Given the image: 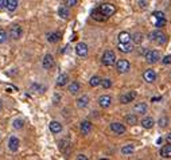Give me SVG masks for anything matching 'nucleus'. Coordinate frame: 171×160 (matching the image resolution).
I'll list each match as a JSON object with an SVG mask.
<instances>
[{"mask_svg": "<svg viewBox=\"0 0 171 160\" xmlns=\"http://www.w3.org/2000/svg\"><path fill=\"white\" fill-rule=\"evenodd\" d=\"M101 62L104 66H112V65H115V62H116V55H115L112 50H106L101 57Z\"/></svg>", "mask_w": 171, "mask_h": 160, "instance_id": "nucleus-1", "label": "nucleus"}, {"mask_svg": "<svg viewBox=\"0 0 171 160\" xmlns=\"http://www.w3.org/2000/svg\"><path fill=\"white\" fill-rule=\"evenodd\" d=\"M148 38H150L151 40H154V42H158L159 44H163L166 42V39H167V35L165 34V32L156 30V31H152L151 34L148 35Z\"/></svg>", "mask_w": 171, "mask_h": 160, "instance_id": "nucleus-2", "label": "nucleus"}, {"mask_svg": "<svg viewBox=\"0 0 171 160\" xmlns=\"http://www.w3.org/2000/svg\"><path fill=\"white\" fill-rule=\"evenodd\" d=\"M144 57H146L148 63H156L159 59H161V54H159V51H156V50H148L147 53L144 54Z\"/></svg>", "mask_w": 171, "mask_h": 160, "instance_id": "nucleus-3", "label": "nucleus"}, {"mask_svg": "<svg viewBox=\"0 0 171 160\" xmlns=\"http://www.w3.org/2000/svg\"><path fill=\"white\" fill-rule=\"evenodd\" d=\"M100 10H101V12L105 15L106 18L112 16V15L116 12V8H115L113 4H111V3H104V4L100 6Z\"/></svg>", "mask_w": 171, "mask_h": 160, "instance_id": "nucleus-4", "label": "nucleus"}, {"mask_svg": "<svg viewBox=\"0 0 171 160\" xmlns=\"http://www.w3.org/2000/svg\"><path fill=\"white\" fill-rule=\"evenodd\" d=\"M129 68H131V65H129V62L127 59H119L116 62V69L119 73H127Z\"/></svg>", "mask_w": 171, "mask_h": 160, "instance_id": "nucleus-5", "label": "nucleus"}, {"mask_svg": "<svg viewBox=\"0 0 171 160\" xmlns=\"http://www.w3.org/2000/svg\"><path fill=\"white\" fill-rule=\"evenodd\" d=\"M136 96H137L136 92H128V93H125V94H121L119 100H120L121 104H129L136 98Z\"/></svg>", "mask_w": 171, "mask_h": 160, "instance_id": "nucleus-6", "label": "nucleus"}, {"mask_svg": "<svg viewBox=\"0 0 171 160\" xmlns=\"http://www.w3.org/2000/svg\"><path fill=\"white\" fill-rule=\"evenodd\" d=\"M10 36L12 39H19L20 36H22V27L19 24H14V26H11V30H10Z\"/></svg>", "mask_w": 171, "mask_h": 160, "instance_id": "nucleus-7", "label": "nucleus"}, {"mask_svg": "<svg viewBox=\"0 0 171 160\" xmlns=\"http://www.w3.org/2000/svg\"><path fill=\"white\" fill-rule=\"evenodd\" d=\"M143 78L146 82L152 84L155 80H156V73H155V70H152V69H147L146 72L143 73Z\"/></svg>", "mask_w": 171, "mask_h": 160, "instance_id": "nucleus-8", "label": "nucleus"}, {"mask_svg": "<svg viewBox=\"0 0 171 160\" xmlns=\"http://www.w3.org/2000/svg\"><path fill=\"white\" fill-rule=\"evenodd\" d=\"M76 53L77 55H80V57H86L88 55V44L86 43H78L76 46Z\"/></svg>", "mask_w": 171, "mask_h": 160, "instance_id": "nucleus-9", "label": "nucleus"}, {"mask_svg": "<svg viewBox=\"0 0 171 160\" xmlns=\"http://www.w3.org/2000/svg\"><path fill=\"white\" fill-rule=\"evenodd\" d=\"M42 65H43V68L46 69V70H50L54 66V58H53V55H50V54L44 55V58H43V61H42Z\"/></svg>", "mask_w": 171, "mask_h": 160, "instance_id": "nucleus-10", "label": "nucleus"}, {"mask_svg": "<svg viewBox=\"0 0 171 160\" xmlns=\"http://www.w3.org/2000/svg\"><path fill=\"white\" fill-rule=\"evenodd\" d=\"M111 131L115 132L116 135H123L125 132V126L120 124V122H112L111 124Z\"/></svg>", "mask_w": 171, "mask_h": 160, "instance_id": "nucleus-11", "label": "nucleus"}, {"mask_svg": "<svg viewBox=\"0 0 171 160\" xmlns=\"http://www.w3.org/2000/svg\"><path fill=\"white\" fill-rule=\"evenodd\" d=\"M8 148L12 152H16L18 150H19V140H18V137H10V141H8Z\"/></svg>", "mask_w": 171, "mask_h": 160, "instance_id": "nucleus-12", "label": "nucleus"}, {"mask_svg": "<svg viewBox=\"0 0 171 160\" xmlns=\"http://www.w3.org/2000/svg\"><path fill=\"white\" fill-rule=\"evenodd\" d=\"M92 18L94 20H98V22H104L106 19V16L101 12V10H100V8H96V10L92 11Z\"/></svg>", "mask_w": 171, "mask_h": 160, "instance_id": "nucleus-13", "label": "nucleus"}, {"mask_svg": "<svg viewBox=\"0 0 171 160\" xmlns=\"http://www.w3.org/2000/svg\"><path fill=\"white\" fill-rule=\"evenodd\" d=\"M117 49L121 51V53H125V54H128V53H131V51L133 50V46L131 44V42H128V43H120L119 42V46H117Z\"/></svg>", "mask_w": 171, "mask_h": 160, "instance_id": "nucleus-14", "label": "nucleus"}, {"mask_svg": "<svg viewBox=\"0 0 171 160\" xmlns=\"http://www.w3.org/2000/svg\"><path fill=\"white\" fill-rule=\"evenodd\" d=\"M112 104V98L109 97V96H101V97L98 98V105L101 108H108Z\"/></svg>", "mask_w": 171, "mask_h": 160, "instance_id": "nucleus-15", "label": "nucleus"}, {"mask_svg": "<svg viewBox=\"0 0 171 160\" xmlns=\"http://www.w3.org/2000/svg\"><path fill=\"white\" fill-rule=\"evenodd\" d=\"M90 131H92V124L89 121H82L81 122V133L82 135H89L90 133Z\"/></svg>", "mask_w": 171, "mask_h": 160, "instance_id": "nucleus-16", "label": "nucleus"}, {"mask_svg": "<svg viewBox=\"0 0 171 160\" xmlns=\"http://www.w3.org/2000/svg\"><path fill=\"white\" fill-rule=\"evenodd\" d=\"M131 38L132 36L128 34L127 31H123L119 34V42L120 43H128V42H131Z\"/></svg>", "mask_w": 171, "mask_h": 160, "instance_id": "nucleus-17", "label": "nucleus"}, {"mask_svg": "<svg viewBox=\"0 0 171 160\" xmlns=\"http://www.w3.org/2000/svg\"><path fill=\"white\" fill-rule=\"evenodd\" d=\"M161 156L165 159H171V144L169 146H165L161 150Z\"/></svg>", "mask_w": 171, "mask_h": 160, "instance_id": "nucleus-18", "label": "nucleus"}, {"mask_svg": "<svg viewBox=\"0 0 171 160\" xmlns=\"http://www.w3.org/2000/svg\"><path fill=\"white\" fill-rule=\"evenodd\" d=\"M49 128H50V131L53 132V133H59V132L62 131V125L59 124L58 121H51L50 125H49Z\"/></svg>", "mask_w": 171, "mask_h": 160, "instance_id": "nucleus-19", "label": "nucleus"}, {"mask_svg": "<svg viewBox=\"0 0 171 160\" xmlns=\"http://www.w3.org/2000/svg\"><path fill=\"white\" fill-rule=\"evenodd\" d=\"M154 120H152L151 117H146V118H143L142 120V126L143 128H146V129H151L152 126H154Z\"/></svg>", "mask_w": 171, "mask_h": 160, "instance_id": "nucleus-20", "label": "nucleus"}, {"mask_svg": "<svg viewBox=\"0 0 171 160\" xmlns=\"http://www.w3.org/2000/svg\"><path fill=\"white\" fill-rule=\"evenodd\" d=\"M133 110L136 112V113H146L147 112V105L144 102H139V104H136L135 108H133Z\"/></svg>", "mask_w": 171, "mask_h": 160, "instance_id": "nucleus-21", "label": "nucleus"}, {"mask_svg": "<svg viewBox=\"0 0 171 160\" xmlns=\"http://www.w3.org/2000/svg\"><path fill=\"white\" fill-rule=\"evenodd\" d=\"M88 104H89L88 96H82V97H80L78 100H77V106L78 108H85V106H88Z\"/></svg>", "mask_w": 171, "mask_h": 160, "instance_id": "nucleus-22", "label": "nucleus"}, {"mask_svg": "<svg viewBox=\"0 0 171 160\" xmlns=\"http://www.w3.org/2000/svg\"><path fill=\"white\" fill-rule=\"evenodd\" d=\"M68 81H69L68 74H61V76L58 77V80H57V85H58V86H65V85L68 84Z\"/></svg>", "mask_w": 171, "mask_h": 160, "instance_id": "nucleus-23", "label": "nucleus"}, {"mask_svg": "<svg viewBox=\"0 0 171 160\" xmlns=\"http://www.w3.org/2000/svg\"><path fill=\"white\" fill-rule=\"evenodd\" d=\"M59 39H61V34H59V32H51V34L47 35V40H49L50 43H55V42H58Z\"/></svg>", "mask_w": 171, "mask_h": 160, "instance_id": "nucleus-24", "label": "nucleus"}, {"mask_svg": "<svg viewBox=\"0 0 171 160\" xmlns=\"http://www.w3.org/2000/svg\"><path fill=\"white\" fill-rule=\"evenodd\" d=\"M59 150L64 152V154L69 152V150H70V143H69L68 140H62L61 143H59Z\"/></svg>", "mask_w": 171, "mask_h": 160, "instance_id": "nucleus-25", "label": "nucleus"}, {"mask_svg": "<svg viewBox=\"0 0 171 160\" xmlns=\"http://www.w3.org/2000/svg\"><path fill=\"white\" fill-rule=\"evenodd\" d=\"M101 81L102 80L98 76H94V77L90 78V81H89V85H90L92 88H96V86H98V85H101Z\"/></svg>", "mask_w": 171, "mask_h": 160, "instance_id": "nucleus-26", "label": "nucleus"}, {"mask_svg": "<svg viewBox=\"0 0 171 160\" xmlns=\"http://www.w3.org/2000/svg\"><path fill=\"white\" fill-rule=\"evenodd\" d=\"M133 151H135V147H133L132 144H128V146H124L121 148V154L123 155H131Z\"/></svg>", "mask_w": 171, "mask_h": 160, "instance_id": "nucleus-27", "label": "nucleus"}, {"mask_svg": "<svg viewBox=\"0 0 171 160\" xmlns=\"http://www.w3.org/2000/svg\"><path fill=\"white\" fill-rule=\"evenodd\" d=\"M125 122L129 125H136L137 124V117L135 114H128V116H125Z\"/></svg>", "mask_w": 171, "mask_h": 160, "instance_id": "nucleus-28", "label": "nucleus"}, {"mask_svg": "<svg viewBox=\"0 0 171 160\" xmlns=\"http://www.w3.org/2000/svg\"><path fill=\"white\" fill-rule=\"evenodd\" d=\"M58 15L62 18V19H68V18H69V10L66 8V7H59Z\"/></svg>", "mask_w": 171, "mask_h": 160, "instance_id": "nucleus-29", "label": "nucleus"}, {"mask_svg": "<svg viewBox=\"0 0 171 160\" xmlns=\"http://www.w3.org/2000/svg\"><path fill=\"white\" fill-rule=\"evenodd\" d=\"M18 8V0H7V10L15 11Z\"/></svg>", "mask_w": 171, "mask_h": 160, "instance_id": "nucleus-30", "label": "nucleus"}, {"mask_svg": "<svg viewBox=\"0 0 171 160\" xmlns=\"http://www.w3.org/2000/svg\"><path fill=\"white\" fill-rule=\"evenodd\" d=\"M69 92L72 94H76L77 92H80V84L78 82H72V85L69 86Z\"/></svg>", "mask_w": 171, "mask_h": 160, "instance_id": "nucleus-31", "label": "nucleus"}, {"mask_svg": "<svg viewBox=\"0 0 171 160\" xmlns=\"http://www.w3.org/2000/svg\"><path fill=\"white\" fill-rule=\"evenodd\" d=\"M132 40H133L135 43H137V44L142 43V40H143V34H142V32H136V34H133V35H132Z\"/></svg>", "mask_w": 171, "mask_h": 160, "instance_id": "nucleus-32", "label": "nucleus"}, {"mask_svg": "<svg viewBox=\"0 0 171 160\" xmlns=\"http://www.w3.org/2000/svg\"><path fill=\"white\" fill-rule=\"evenodd\" d=\"M101 86H102L104 89H109L111 86H112V81L108 80V78H105V80L101 81Z\"/></svg>", "mask_w": 171, "mask_h": 160, "instance_id": "nucleus-33", "label": "nucleus"}, {"mask_svg": "<svg viewBox=\"0 0 171 160\" xmlns=\"http://www.w3.org/2000/svg\"><path fill=\"white\" fill-rule=\"evenodd\" d=\"M159 125H161L162 128H166V126L169 125V118H167V116L161 117V120H159Z\"/></svg>", "mask_w": 171, "mask_h": 160, "instance_id": "nucleus-34", "label": "nucleus"}, {"mask_svg": "<svg viewBox=\"0 0 171 160\" xmlns=\"http://www.w3.org/2000/svg\"><path fill=\"white\" fill-rule=\"evenodd\" d=\"M152 16H154L155 19H165V14L161 12V11H155V12H152Z\"/></svg>", "mask_w": 171, "mask_h": 160, "instance_id": "nucleus-35", "label": "nucleus"}, {"mask_svg": "<svg viewBox=\"0 0 171 160\" xmlns=\"http://www.w3.org/2000/svg\"><path fill=\"white\" fill-rule=\"evenodd\" d=\"M23 120H15L14 121V128L15 129H20V128H23Z\"/></svg>", "mask_w": 171, "mask_h": 160, "instance_id": "nucleus-36", "label": "nucleus"}, {"mask_svg": "<svg viewBox=\"0 0 171 160\" xmlns=\"http://www.w3.org/2000/svg\"><path fill=\"white\" fill-rule=\"evenodd\" d=\"M166 23H167V22H166V19H156V23H155V26L161 28V27H165V26H166Z\"/></svg>", "mask_w": 171, "mask_h": 160, "instance_id": "nucleus-37", "label": "nucleus"}, {"mask_svg": "<svg viewBox=\"0 0 171 160\" xmlns=\"http://www.w3.org/2000/svg\"><path fill=\"white\" fill-rule=\"evenodd\" d=\"M66 7H74L77 6V0H65Z\"/></svg>", "mask_w": 171, "mask_h": 160, "instance_id": "nucleus-38", "label": "nucleus"}, {"mask_svg": "<svg viewBox=\"0 0 171 160\" xmlns=\"http://www.w3.org/2000/svg\"><path fill=\"white\" fill-rule=\"evenodd\" d=\"M6 38H7L6 31H4V30H0V43H3V42H4Z\"/></svg>", "mask_w": 171, "mask_h": 160, "instance_id": "nucleus-39", "label": "nucleus"}, {"mask_svg": "<svg viewBox=\"0 0 171 160\" xmlns=\"http://www.w3.org/2000/svg\"><path fill=\"white\" fill-rule=\"evenodd\" d=\"M163 63H165V65H170L171 63V55H166V57L163 58Z\"/></svg>", "mask_w": 171, "mask_h": 160, "instance_id": "nucleus-40", "label": "nucleus"}, {"mask_svg": "<svg viewBox=\"0 0 171 160\" xmlns=\"http://www.w3.org/2000/svg\"><path fill=\"white\" fill-rule=\"evenodd\" d=\"M7 8V0H0V10H6Z\"/></svg>", "mask_w": 171, "mask_h": 160, "instance_id": "nucleus-41", "label": "nucleus"}, {"mask_svg": "<svg viewBox=\"0 0 171 160\" xmlns=\"http://www.w3.org/2000/svg\"><path fill=\"white\" fill-rule=\"evenodd\" d=\"M59 98H61V96H59V94H55V96H54V104H58Z\"/></svg>", "mask_w": 171, "mask_h": 160, "instance_id": "nucleus-42", "label": "nucleus"}, {"mask_svg": "<svg viewBox=\"0 0 171 160\" xmlns=\"http://www.w3.org/2000/svg\"><path fill=\"white\" fill-rule=\"evenodd\" d=\"M77 159H78V160H88V158L85 155H78V156H77Z\"/></svg>", "mask_w": 171, "mask_h": 160, "instance_id": "nucleus-43", "label": "nucleus"}, {"mask_svg": "<svg viewBox=\"0 0 171 160\" xmlns=\"http://www.w3.org/2000/svg\"><path fill=\"white\" fill-rule=\"evenodd\" d=\"M167 143H169V144H171V133H169V135H167Z\"/></svg>", "mask_w": 171, "mask_h": 160, "instance_id": "nucleus-44", "label": "nucleus"}, {"mask_svg": "<svg viewBox=\"0 0 171 160\" xmlns=\"http://www.w3.org/2000/svg\"><path fill=\"white\" fill-rule=\"evenodd\" d=\"M140 7H143V8H144V7H146V2H144V0H143V2H142V0H140Z\"/></svg>", "mask_w": 171, "mask_h": 160, "instance_id": "nucleus-45", "label": "nucleus"}, {"mask_svg": "<svg viewBox=\"0 0 171 160\" xmlns=\"http://www.w3.org/2000/svg\"><path fill=\"white\" fill-rule=\"evenodd\" d=\"M159 100H161V97H154V98H152V101H159Z\"/></svg>", "mask_w": 171, "mask_h": 160, "instance_id": "nucleus-46", "label": "nucleus"}, {"mask_svg": "<svg viewBox=\"0 0 171 160\" xmlns=\"http://www.w3.org/2000/svg\"><path fill=\"white\" fill-rule=\"evenodd\" d=\"M2 109H3V102L0 101V110H2Z\"/></svg>", "mask_w": 171, "mask_h": 160, "instance_id": "nucleus-47", "label": "nucleus"}]
</instances>
